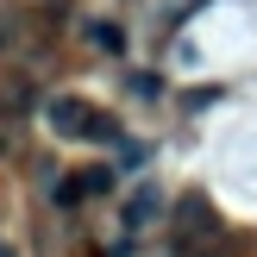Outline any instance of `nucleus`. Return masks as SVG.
I'll use <instances>...</instances> for the list:
<instances>
[{"mask_svg": "<svg viewBox=\"0 0 257 257\" xmlns=\"http://www.w3.org/2000/svg\"><path fill=\"white\" fill-rule=\"evenodd\" d=\"M125 88H138V100H157V94H163V82H157V75H151V69H138V75H132V82H125Z\"/></svg>", "mask_w": 257, "mask_h": 257, "instance_id": "6e6552de", "label": "nucleus"}, {"mask_svg": "<svg viewBox=\"0 0 257 257\" xmlns=\"http://www.w3.org/2000/svg\"><path fill=\"white\" fill-rule=\"evenodd\" d=\"M107 188H113V170H107V163H88V170L63 176V182L50 188V201H57V207H82V201H100Z\"/></svg>", "mask_w": 257, "mask_h": 257, "instance_id": "f03ea898", "label": "nucleus"}, {"mask_svg": "<svg viewBox=\"0 0 257 257\" xmlns=\"http://www.w3.org/2000/svg\"><path fill=\"white\" fill-rule=\"evenodd\" d=\"M0 257H13V245H7V238H0Z\"/></svg>", "mask_w": 257, "mask_h": 257, "instance_id": "1a4fd4ad", "label": "nucleus"}, {"mask_svg": "<svg viewBox=\"0 0 257 257\" xmlns=\"http://www.w3.org/2000/svg\"><path fill=\"white\" fill-rule=\"evenodd\" d=\"M82 32H88V44H94V50H107V57H125V32H119L113 19H88Z\"/></svg>", "mask_w": 257, "mask_h": 257, "instance_id": "39448f33", "label": "nucleus"}, {"mask_svg": "<svg viewBox=\"0 0 257 257\" xmlns=\"http://www.w3.org/2000/svg\"><path fill=\"white\" fill-rule=\"evenodd\" d=\"M157 213H163V188H157V182H138V188H132V201L119 207V226H125V232L138 238V232H145L151 220H157Z\"/></svg>", "mask_w": 257, "mask_h": 257, "instance_id": "20e7f679", "label": "nucleus"}, {"mask_svg": "<svg viewBox=\"0 0 257 257\" xmlns=\"http://www.w3.org/2000/svg\"><path fill=\"white\" fill-rule=\"evenodd\" d=\"M170 257H232V251H226L220 238H176V251H170Z\"/></svg>", "mask_w": 257, "mask_h": 257, "instance_id": "423d86ee", "label": "nucleus"}, {"mask_svg": "<svg viewBox=\"0 0 257 257\" xmlns=\"http://www.w3.org/2000/svg\"><path fill=\"white\" fill-rule=\"evenodd\" d=\"M0 113H32V94H25V82H7V88H0Z\"/></svg>", "mask_w": 257, "mask_h": 257, "instance_id": "0eeeda50", "label": "nucleus"}, {"mask_svg": "<svg viewBox=\"0 0 257 257\" xmlns=\"http://www.w3.org/2000/svg\"><path fill=\"white\" fill-rule=\"evenodd\" d=\"M44 119H50L57 138H88V145H119V138H125L113 113L88 107V100H75V94H50L44 100Z\"/></svg>", "mask_w": 257, "mask_h": 257, "instance_id": "f257e3e1", "label": "nucleus"}, {"mask_svg": "<svg viewBox=\"0 0 257 257\" xmlns=\"http://www.w3.org/2000/svg\"><path fill=\"white\" fill-rule=\"evenodd\" d=\"M170 220H176V238H220V226H213V207H207V195H182Z\"/></svg>", "mask_w": 257, "mask_h": 257, "instance_id": "7ed1b4c3", "label": "nucleus"}]
</instances>
